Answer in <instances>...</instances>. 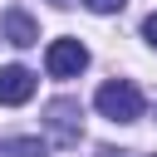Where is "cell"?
<instances>
[{"label": "cell", "mask_w": 157, "mask_h": 157, "mask_svg": "<svg viewBox=\"0 0 157 157\" xmlns=\"http://www.w3.org/2000/svg\"><path fill=\"white\" fill-rule=\"evenodd\" d=\"M142 39L157 49V15H147V20H142Z\"/></svg>", "instance_id": "ba28073f"}, {"label": "cell", "mask_w": 157, "mask_h": 157, "mask_svg": "<svg viewBox=\"0 0 157 157\" xmlns=\"http://www.w3.org/2000/svg\"><path fill=\"white\" fill-rule=\"evenodd\" d=\"M44 69H49V78H78L83 69H88V49L78 44V39H49V49H44Z\"/></svg>", "instance_id": "7a4b0ae2"}, {"label": "cell", "mask_w": 157, "mask_h": 157, "mask_svg": "<svg viewBox=\"0 0 157 157\" xmlns=\"http://www.w3.org/2000/svg\"><path fill=\"white\" fill-rule=\"evenodd\" d=\"M93 103H98V113L113 118V123H137V118H142V93H137V83H128V78H108V83L93 93Z\"/></svg>", "instance_id": "6da1fadb"}, {"label": "cell", "mask_w": 157, "mask_h": 157, "mask_svg": "<svg viewBox=\"0 0 157 157\" xmlns=\"http://www.w3.org/2000/svg\"><path fill=\"white\" fill-rule=\"evenodd\" d=\"M5 39L20 44V49H29V44H39V25L25 10H5Z\"/></svg>", "instance_id": "5b68a950"}, {"label": "cell", "mask_w": 157, "mask_h": 157, "mask_svg": "<svg viewBox=\"0 0 157 157\" xmlns=\"http://www.w3.org/2000/svg\"><path fill=\"white\" fill-rule=\"evenodd\" d=\"M83 5H88L93 15H113V10H123L128 0H83Z\"/></svg>", "instance_id": "52a82bcc"}, {"label": "cell", "mask_w": 157, "mask_h": 157, "mask_svg": "<svg viewBox=\"0 0 157 157\" xmlns=\"http://www.w3.org/2000/svg\"><path fill=\"white\" fill-rule=\"evenodd\" d=\"M54 5H74V0H54Z\"/></svg>", "instance_id": "30bf717a"}, {"label": "cell", "mask_w": 157, "mask_h": 157, "mask_svg": "<svg viewBox=\"0 0 157 157\" xmlns=\"http://www.w3.org/2000/svg\"><path fill=\"white\" fill-rule=\"evenodd\" d=\"M98 157H132V152H118V147H103Z\"/></svg>", "instance_id": "9c48e42d"}, {"label": "cell", "mask_w": 157, "mask_h": 157, "mask_svg": "<svg viewBox=\"0 0 157 157\" xmlns=\"http://www.w3.org/2000/svg\"><path fill=\"white\" fill-rule=\"evenodd\" d=\"M34 98V74L25 69V64H5L0 69V103L5 108H20V103H29Z\"/></svg>", "instance_id": "277c9868"}, {"label": "cell", "mask_w": 157, "mask_h": 157, "mask_svg": "<svg viewBox=\"0 0 157 157\" xmlns=\"http://www.w3.org/2000/svg\"><path fill=\"white\" fill-rule=\"evenodd\" d=\"M44 128H49V137H54L59 147H74L78 132H83V108H78L74 98H54V103L44 108Z\"/></svg>", "instance_id": "3957f363"}, {"label": "cell", "mask_w": 157, "mask_h": 157, "mask_svg": "<svg viewBox=\"0 0 157 157\" xmlns=\"http://www.w3.org/2000/svg\"><path fill=\"white\" fill-rule=\"evenodd\" d=\"M5 157H49V142L44 137H10Z\"/></svg>", "instance_id": "8992f818"}]
</instances>
